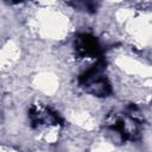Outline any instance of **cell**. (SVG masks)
Returning <instances> with one entry per match:
<instances>
[{"label": "cell", "mask_w": 152, "mask_h": 152, "mask_svg": "<svg viewBox=\"0 0 152 152\" xmlns=\"http://www.w3.org/2000/svg\"><path fill=\"white\" fill-rule=\"evenodd\" d=\"M104 68L106 62L100 58L80 76V86L86 93L97 97H107L112 94V84L104 74Z\"/></svg>", "instance_id": "1"}, {"label": "cell", "mask_w": 152, "mask_h": 152, "mask_svg": "<svg viewBox=\"0 0 152 152\" xmlns=\"http://www.w3.org/2000/svg\"><path fill=\"white\" fill-rule=\"evenodd\" d=\"M74 46H75L76 55L78 57L100 59L101 48L95 37L88 33H81L75 38Z\"/></svg>", "instance_id": "2"}]
</instances>
